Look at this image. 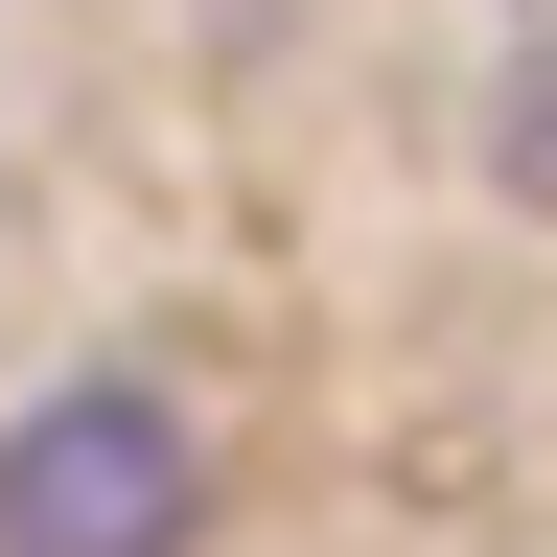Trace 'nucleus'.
Instances as JSON below:
<instances>
[{
  "label": "nucleus",
  "instance_id": "f257e3e1",
  "mask_svg": "<svg viewBox=\"0 0 557 557\" xmlns=\"http://www.w3.org/2000/svg\"><path fill=\"white\" fill-rule=\"evenodd\" d=\"M0 557H209V442L186 395L139 372H70L0 418Z\"/></svg>",
  "mask_w": 557,
  "mask_h": 557
},
{
  "label": "nucleus",
  "instance_id": "f03ea898",
  "mask_svg": "<svg viewBox=\"0 0 557 557\" xmlns=\"http://www.w3.org/2000/svg\"><path fill=\"white\" fill-rule=\"evenodd\" d=\"M487 186L557 209V47H511V94H487Z\"/></svg>",
  "mask_w": 557,
  "mask_h": 557
}]
</instances>
